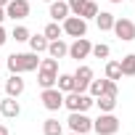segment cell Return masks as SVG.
I'll use <instances>...</instances> for the list:
<instances>
[{
    "label": "cell",
    "mask_w": 135,
    "mask_h": 135,
    "mask_svg": "<svg viewBox=\"0 0 135 135\" xmlns=\"http://www.w3.org/2000/svg\"><path fill=\"white\" fill-rule=\"evenodd\" d=\"M8 72L11 74H27V72H37L40 66V53H11L8 56Z\"/></svg>",
    "instance_id": "cell-1"
},
{
    "label": "cell",
    "mask_w": 135,
    "mask_h": 135,
    "mask_svg": "<svg viewBox=\"0 0 135 135\" xmlns=\"http://www.w3.org/2000/svg\"><path fill=\"white\" fill-rule=\"evenodd\" d=\"M93 103H95V98L90 93H77V90L64 93V106L69 109V111H88Z\"/></svg>",
    "instance_id": "cell-2"
},
{
    "label": "cell",
    "mask_w": 135,
    "mask_h": 135,
    "mask_svg": "<svg viewBox=\"0 0 135 135\" xmlns=\"http://www.w3.org/2000/svg\"><path fill=\"white\" fill-rule=\"evenodd\" d=\"M61 29H64V35H69V37H88V21L82 19V16H74V13H69L64 21H61Z\"/></svg>",
    "instance_id": "cell-3"
},
{
    "label": "cell",
    "mask_w": 135,
    "mask_h": 135,
    "mask_svg": "<svg viewBox=\"0 0 135 135\" xmlns=\"http://www.w3.org/2000/svg\"><path fill=\"white\" fill-rule=\"evenodd\" d=\"M93 132H98V135H117L119 132V119L114 117V111H106L98 119H93Z\"/></svg>",
    "instance_id": "cell-4"
},
{
    "label": "cell",
    "mask_w": 135,
    "mask_h": 135,
    "mask_svg": "<svg viewBox=\"0 0 135 135\" xmlns=\"http://www.w3.org/2000/svg\"><path fill=\"white\" fill-rule=\"evenodd\" d=\"M72 132H80V135H88L93 130V119L88 117V111H69V119H66Z\"/></svg>",
    "instance_id": "cell-5"
},
{
    "label": "cell",
    "mask_w": 135,
    "mask_h": 135,
    "mask_svg": "<svg viewBox=\"0 0 135 135\" xmlns=\"http://www.w3.org/2000/svg\"><path fill=\"white\" fill-rule=\"evenodd\" d=\"M111 32H114V35H117L122 42H132V40H135V21H132V19L119 16V19H114Z\"/></svg>",
    "instance_id": "cell-6"
},
{
    "label": "cell",
    "mask_w": 135,
    "mask_h": 135,
    "mask_svg": "<svg viewBox=\"0 0 135 135\" xmlns=\"http://www.w3.org/2000/svg\"><path fill=\"white\" fill-rule=\"evenodd\" d=\"M40 101H42V106H45L48 111H58V109L64 106V93H61L58 88H42Z\"/></svg>",
    "instance_id": "cell-7"
},
{
    "label": "cell",
    "mask_w": 135,
    "mask_h": 135,
    "mask_svg": "<svg viewBox=\"0 0 135 135\" xmlns=\"http://www.w3.org/2000/svg\"><path fill=\"white\" fill-rule=\"evenodd\" d=\"M32 11L29 6V0H8V6H6V19H13V21H21L27 19Z\"/></svg>",
    "instance_id": "cell-8"
},
{
    "label": "cell",
    "mask_w": 135,
    "mask_h": 135,
    "mask_svg": "<svg viewBox=\"0 0 135 135\" xmlns=\"http://www.w3.org/2000/svg\"><path fill=\"white\" fill-rule=\"evenodd\" d=\"M90 50H93V42H90L88 37H77V40L69 45V58L82 61V58H88V56H90Z\"/></svg>",
    "instance_id": "cell-9"
},
{
    "label": "cell",
    "mask_w": 135,
    "mask_h": 135,
    "mask_svg": "<svg viewBox=\"0 0 135 135\" xmlns=\"http://www.w3.org/2000/svg\"><path fill=\"white\" fill-rule=\"evenodd\" d=\"M90 80H93V69H90L88 64H80L77 72H74V90H77V93H88Z\"/></svg>",
    "instance_id": "cell-10"
},
{
    "label": "cell",
    "mask_w": 135,
    "mask_h": 135,
    "mask_svg": "<svg viewBox=\"0 0 135 135\" xmlns=\"http://www.w3.org/2000/svg\"><path fill=\"white\" fill-rule=\"evenodd\" d=\"M0 114H3L6 119H13V117H19V114H21V106H19V98H11V95H6V98H0Z\"/></svg>",
    "instance_id": "cell-11"
},
{
    "label": "cell",
    "mask_w": 135,
    "mask_h": 135,
    "mask_svg": "<svg viewBox=\"0 0 135 135\" xmlns=\"http://www.w3.org/2000/svg\"><path fill=\"white\" fill-rule=\"evenodd\" d=\"M24 90H27V82L21 80V74H11V77L6 80V95H11V98H19Z\"/></svg>",
    "instance_id": "cell-12"
},
{
    "label": "cell",
    "mask_w": 135,
    "mask_h": 135,
    "mask_svg": "<svg viewBox=\"0 0 135 135\" xmlns=\"http://www.w3.org/2000/svg\"><path fill=\"white\" fill-rule=\"evenodd\" d=\"M50 58H56V61H61V58H66V56H69V45H66L61 37L58 40H50L48 42V50H45Z\"/></svg>",
    "instance_id": "cell-13"
},
{
    "label": "cell",
    "mask_w": 135,
    "mask_h": 135,
    "mask_svg": "<svg viewBox=\"0 0 135 135\" xmlns=\"http://www.w3.org/2000/svg\"><path fill=\"white\" fill-rule=\"evenodd\" d=\"M56 80H58V72L56 69L37 66V82H40V88H56Z\"/></svg>",
    "instance_id": "cell-14"
},
{
    "label": "cell",
    "mask_w": 135,
    "mask_h": 135,
    "mask_svg": "<svg viewBox=\"0 0 135 135\" xmlns=\"http://www.w3.org/2000/svg\"><path fill=\"white\" fill-rule=\"evenodd\" d=\"M69 13H72V11H69V6H66V0H53V3H50V19H53V21L61 24Z\"/></svg>",
    "instance_id": "cell-15"
},
{
    "label": "cell",
    "mask_w": 135,
    "mask_h": 135,
    "mask_svg": "<svg viewBox=\"0 0 135 135\" xmlns=\"http://www.w3.org/2000/svg\"><path fill=\"white\" fill-rule=\"evenodd\" d=\"M114 13H109V11H98L95 13V24H98V29L101 32H111V27H114Z\"/></svg>",
    "instance_id": "cell-16"
},
{
    "label": "cell",
    "mask_w": 135,
    "mask_h": 135,
    "mask_svg": "<svg viewBox=\"0 0 135 135\" xmlns=\"http://www.w3.org/2000/svg\"><path fill=\"white\" fill-rule=\"evenodd\" d=\"M27 42H29V50H32V53H45L50 40H48L45 35H29V40H27Z\"/></svg>",
    "instance_id": "cell-17"
},
{
    "label": "cell",
    "mask_w": 135,
    "mask_h": 135,
    "mask_svg": "<svg viewBox=\"0 0 135 135\" xmlns=\"http://www.w3.org/2000/svg\"><path fill=\"white\" fill-rule=\"evenodd\" d=\"M93 106H98V111L106 114V111H114V109H117V98H114V95H98Z\"/></svg>",
    "instance_id": "cell-18"
},
{
    "label": "cell",
    "mask_w": 135,
    "mask_h": 135,
    "mask_svg": "<svg viewBox=\"0 0 135 135\" xmlns=\"http://www.w3.org/2000/svg\"><path fill=\"white\" fill-rule=\"evenodd\" d=\"M42 132L45 135H64V122H58V119H45L42 122Z\"/></svg>",
    "instance_id": "cell-19"
},
{
    "label": "cell",
    "mask_w": 135,
    "mask_h": 135,
    "mask_svg": "<svg viewBox=\"0 0 135 135\" xmlns=\"http://www.w3.org/2000/svg\"><path fill=\"white\" fill-rule=\"evenodd\" d=\"M119 66H122V77H135V53H127L119 61Z\"/></svg>",
    "instance_id": "cell-20"
},
{
    "label": "cell",
    "mask_w": 135,
    "mask_h": 135,
    "mask_svg": "<svg viewBox=\"0 0 135 135\" xmlns=\"http://www.w3.org/2000/svg\"><path fill=\"white\" fill-rule=\"evenodd\" d=\"M56 88H58L61 93H72V90H74V74H58Z\"/></svg>",
    "instance_id": "cell-21"
},
{
    "label": "cell",
    "mask_w": 135,
    "mask_h": 135,
    "mask_svg": "<svg viewBox=\"0 0 135 135\" xmlns=\"http://www.w3.org/2000/svg\"><path fill=\"white\" fill-rule=\"evenodd\" d=\"M106 80H122V66L119 61H106Z\"/></svg>",
    "instance_id": "cell-22"
},
{
    "label": "cell",
    "mask_w": 135,
    "mask_h": 135,
    "mask_svg": "<svg viewBox=\"0 0 135 135\" xmlns=\"http://www.w3.org/2000/svg\"><path fill=\"white\" fill-rule=\"evenodd\" d=\"M42 35H45L48 40H58V37L64 35V29H61V24H58V21H50V24L42 29Z\"/></svg>",
    "instance_id": "cell-23"
},
{
    "label": "cell",
    "mask_w": 135,
    "mask_h": 135,
    "mask_svg": "<svg viewBox=\"0 0 135 135\" xmlns=\"http://www.w3.org/2000/svg\"><path fill=\"white\" fill-rule=\"evenodd\" d=\"M95 13H98V3H95V0H85V6H82V19L88 21V19H95Z\"/></svg>",
    "instance_id": "cell-24"
},
{
    "label": "cell",
    "mask_w": 135,
    "mask_h": 135,
    "mask_svg": "<svg viewBox=\"0 0 135 135\" xmlns=\"http://www.w3.org/2000/svg\"><path fill=\"white\" fill-rule=\"evenodd\" d=\"M90 56H93V58H109V56H111V48H109L106 42H98V45H93Z\"/></svg>",
    "instance_id": "cell-25"
},
{
    "label": "cell",
    "mask_w": 135,
    "mask_h": 135,
    "mask_svg": "<svg viewBox=\"0 0 135 135\" xmlns=\"http://www.w3.org/2000/svg\"><path fill=\"white\" fill-rule=\"evenodd\" d=\"M29 35H32V32H29L27 27H21V24H19V27H13V32H11V37H13L16 42H27V40H29Z\"/></svg>",
    "instance_id": "cell-26"
},
{
    "label": "cell",
    "mask_w": 135,
    "mask_h": 135,
    "mask_svg": "<svg viewBox=\"0 0 135 135\" xmlns=\"http://www.w3.org/2000/svg\"><path fill=\"white\" fill-rule=\"evenodd\" d=\"M103 82H106V80H95V77H93L90 85H88V93H90L93 98H98V95L103 93Z\"/></svg>",
    "instance_id": "cell-27"
},
{
    "label": "cell",
    "mask_w": 135,
    "mask_h": 135,
    "mask_svg": "<svg viewBox=\"0 0 135 135\" xmlns=\"http://www.w3.org/2000/svg\"><path fill=\"white\" fill-rule=\"evenodd\" d=\"M101 95H114V98H119V88H117V82H114V80H106Z\"/></svg>",
    "instance_id": "cell-28"
},
{
    "label": "cell",
    "mask_w": 135,
    "mask_h": 135,
    "mask_svg": "<svg viewBox=\"0 0 135 135\" xmlns=\"http://www.w3.org/2000/svg\"><path fill=\"white\" fill-rule=\"evenodd\" d=\"M66 6H69V11H72L74 16H80V13H82V6H85V0H66Z\"/></svg>",
    "instance_id": "cell-29"
},
{
    "label": "cell",
    "mask_w": 135,
    "mask_h": 135,
    "mask_svg": "<svg viewBox=\"0 0 135 135\" xmlns=\"http://www.w3.org/2000/svg\"><path fill=\"white\" fill-rule=\"evenodd\" d=\"M8 42V32H6V27L0 24V45H6Z\"/></svg>",
    "instance_id": "cell-30"
},
{
    "label": "cell",
    "mask_w": 135,
    "mask_h": 135,
    "mask_svg": "<svg viewBox=\"0 0 135 135\" xmlns=\"http://www.w3.org/2000/svg\"><path fill=\"white\" fill-rule=\"evenodd\" d=\"M6 21V8H0V24Z\"/></svg>",
    "instance_id": "cell-31"
},
{
    "label": "cell",
    "mask_w": 135,
    "mask_h": 135,
    "mask_svg": "<svg viewBox=\"0 0 135 135\" xmlns=\"http://www.w3.org/2000/svg\"><path fill=\"white\" fill-rule=\"evenodd\" d=\"M0 135H8V127L6 124H0Z\"/></svg>",
    "instance_id": "cell-32"
},
{
    "label": "cell",
    "mask_w": 135,
    "mask_h": 135,
    "mask_svg": "<svg viewBox=\"0 0 135 135\" xmlns=\"http://www.w3.org/2000/svg\"><path fill=\"white\" fill-rule=\"evenodd\" d=\"M8 6V0H0V8H6Z\"/></svg>",
    "instance_id": "cell-33"
},
{
    "label": "cell",
    "mask_w": 135,
    "mask_h": 135,
    "mask_svg": "<svg viewBox=\"0 0 135 135\" xmlns=\"http://www.w3.org/2000/svg\"><path fill=\"white\" fill-rule=\"evenodd\" d=\"M109 3H122V0H109Z\"/></svg>",
    "instance_id": "cell-34"
},
{
    "label": "cell",
    "mask_w": 135,
    "mask_h": 135,
    "mask_svg": "<svg viewBox=\"0 0 135 135\" xmlns=\"http://www.w3.org/2000/svg\"><path fill=\"white\" fill-rule=\"evenodd\" d=\"M69 135H80V132H72V130H69Z\"/></svg>",
    "instance_id": "cell-35"
},
{
    "label": "cell",
    "mask_w": 135,
    "mask_h": 135,
    "mask_svg": "<svg viewBox=\"0 0 135 135\" xmlns=\"http://www.w3.org/2000/svg\"><path fill=\"white\" fill-rule=\"evenodd\" d=\"M42 3H53V0H42Z\"/></svg>",
    "instance_id": "cell-36"
},
{
    "label": "cell",
    "mask_w": 135,
    "mask_h": 135,
    "mask_svg": "<svg viewBox=\"0 0 135 135\" xmlns=\"http://www.w3.org/2000/svg\"><path fill=\"white\" fill-rule=\"evenodd\" d=\"M132 3H135V0H132Z\"/></svg>",
    "instance_id": "cell-37"
}]
</instances>
